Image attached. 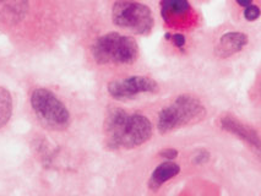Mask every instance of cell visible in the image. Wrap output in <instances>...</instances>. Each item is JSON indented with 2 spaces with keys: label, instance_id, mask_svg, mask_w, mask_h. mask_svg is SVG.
Returning <instances> with one entry per match:
<instances>
[{
  "label": "cell",
  "instance_id": "obj_1",
  "mask_svg": "<svg viewBox=\"0 0 261 196\" xmlns=\"http://www.w3.org/2000/svg\"><path fill=\"white\" fill-rule=\"evenodd\" d=\"M152 132V123L142 114L113 109L106 118L105 136L109 149H135L147 143Z\"/></svg>",
  "mask_w": 261,
  "mask_h": 196
},
{
  "label": "cell",
  "instance_id": "obj_2",
  "mask_svg": "<svg viewBox=\"0 0 261 196\" xmlns=\"http://www.w3.org/2000/svg\"><path fill=\"white\" fill-rule=\"evenodd\" d=\"M90 57L101 68H127L138 63L140 47L133 36L109 30L96 36L89 47Z\"/></svg>",
  "mask_w": 261,
  "mask_h": 196
},
{
  "label": "cell",
  "instance_id": "obj_3",
  "mask_svg": "<svg viewBox=\"0 0 261 196\" xmlns=\"http://www.w3.org/2000/svg\"><path fill=\"white\" fill-rule=\"evenodd\" d=\"M109 19L118 31L130 36H146L154 27V15L141 0H113Z\"/></svg>",
  "mask_w": 261,
  "mask_h": 196
},
{
  "label": "cell",
  "instance_id": "obj_4",
  "mask_svg": "<svg viewBox=\"0 0 261 196\" xmlns=\"http://www.w3.org/2000/svg\"><path fill=\"white\" fill-rule=\"evenodd\" d=\"M205 114V105L199 98L191 95L178 96L161 109L157 118V129L161 134H167L199 122Z\"/></svg>",
  "mask_w": 261,
  "mask_h": 196
},
{
  "label": "cell",
  "instance_id": "obj_5",
  "mask_svg": "<svg viewBox=\"0 0 261 196\" xmlns=\"http://www.w3.org/2000/svg\"><path fill=\"white\" fill-rule=\"evenodd\" d=\"M30 103L38 122L45 128L59 131L70 125V111L51 90L45 87L35 89L30 97Z\"/></svg>",
  "mask_w": 261,
  "mask_h": 196
},
{
  "label": "cell",
  "instance_id": "obj_6",
  "mask_svg": "<svg viewBox=\"0 0 261 196\" xmlns=\"http://www.w3.org/2000/svg\"><path fill=\"white\" fill-rule=\"evenodd\" d=\"M160 83L147 75H124L112 78L107 83V92L117 101H129L141 95L157 93Z\"/></svg>",
  "mask_w": 261,
  "mask_h": 196
},
{
  "label": "cell",
  "instance_id": "obj_7",
  "mask_svg": "<svg viewBox=\"0 0 261 196\" xmlns=\"http://www.w3.org/2000/svg\"><path fill=\"white\" fill-rule=\"evenodd\" d=\"M160 15L172 31L183 33L198 22V15L189 0H160Z\"/></svg>",
  "mask_w": 261,
  "mask_h": 196
},
{
  "label": "cell",
  "instance_id": "obj_8",
  "mask_svg": "<svg viewBox=\"0 0 261 196\" xmlns=\"http://www.w3.org/2000/svg\"><path fill=\"white\" fill-rule=\"evenodd\" d=\"M249 43L250 37L247 32L239 30H227L215 41L212 52L217 59L228 60L244 52Z\"/></svg>",
  "mask_w": 261,
  "mask_h": 196
},
{
  "label": "cell",
  "instance_id": "obj_9",
  "mask_svg": "<svg viewBox=\"0 0 261 196\" xmlns=\"http://www.w3.org/2000/svg\"><path fill=\"white\" fill-rule=\"evenodd\" d=\"M221 123V128L223 130L230 132V134L236 135L242 140H244L245 143H248L249 145L254 147V149L259 150L260 149V138L257 132L254 130L253 128L248 126L244 123L239 122L238 119L234 117L230 116H226L222 117L220 120Z\"/></svg>",
  "mask_w": 261,
  "mask_h": 196
},
{
  "label": "cell",
  "instance_id": "obj_10",
  "mask_svg": "<svg viewBox=\"0 0 261 196\" xmlns=\"http://www.w3.org/2000/svg\"><path fill=\"white\" fill-rule=\"evenodd\" d=\"M180 173V167L175 162L166 161L163 163L159 164L152 173H151L150 179H148V186L151 190L156 191L163 184H166L168 180L173 179Z\"/></svg>",
  "mask_w": 261,
  "mask_h": 196
},
{
  "label": "cell",
  "instance_id": "obj_11",
  "mask_svg": "<svg viewBox=\"0 0 261 196\" xmlns=\"http://www.w3.org/2000/svg\"><path fill=\"white\" fill-rule=\"evenodd\" d=\"M14 101L10 91L0 86V129L4 128L13 116Z\"/></svg>",
  "mask_w": 261,
  "mask_h": 196
},
{
  "label": "cell",
  "instance_id": "obj_12",
  "mask_svg": "<svg viewBox=\"0 0 261 196\" xmlns=\"http://www.w3.org/2000/svg\"><path fill=\"white\" fill-rule=\"evenodd\" d=\"M242 15H243V19L248 21V22H255V21L260 19V15H261L260 7L257 4L251 5V7L244 9Z\"/></svg>",
  "mask_w": 261,
  "mask_h": 196
},
{
  "label": "cell",
  "instance_id": "obj_13",
  "mask_svg": "<svg viewBox=\"0 0 261 196\" xmlns=\"http://www.w3.org/2000/svg\"><path fill=\"white\" fill-rule=\"evenodd\" d=\"M160 156L165 157L167 159H174L178 156V151L174 149H165L160 152Z\"/></svg>",
  "mask_w": 261,
  "mask_h": 196
},
{
  "label": "cell",
  "instance_id": "obj_14",
  "mask_svg": "<svg viewBox=\"0 0 261 196\" xmlns=\"http://www.w3.org/2000/svg\"><path fill=\"white\" fill-rule=\"evenodd\" d=\"M199 152H200V155H198V156L194 157V161H195L196 163H198V164L205 163V162L207 161V159H208V157H210V155H208V153L206 152L205 150L199 151Z\"/></svg>",
  "mask_w": 261,
  "mask_h": 196
},
{
  "label": "cell",
  "instance_id": "obj_15",
  "mask_svg": "<svg viewBox=\"0 0 261 196\" xmlns=\"http://www.w3.org/2000/svg\"><path fill=\"white\" fill-rule=\"evenodd\" d=\"M256 0H234V3L237 5H238L239 8H242L243 10H244V9H247V8H249V7H251V5H254V4H256Z\"/></svg>",
  "mask_w": 261,
  "mask_h": 196
}]
</instances>
